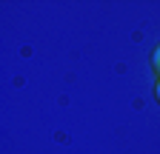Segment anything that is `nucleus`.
Returning a JSON list of instances; mask_svg holds the SVG:
<instances>
[{
	"mask_svg": "<svg viewBox=\"0 0 160 154\" xmlns=\"http://www.w3.org/2000/svg\"><path fill=\"white\" fill-rule=\"evenodd\" d=\"M152 69H154L157 80H160V46H154V51H152Z\"/></svg>",
	"mask_w": 160,
	"mask_h": 154,
	"instance_id": "1",
	"label": "nucleus"
},
{
	"mask_svg": "<svg viewBox=\"0 0 160 154\" xmlns=\"http://www.w3.org/2000/svg\"><path fill=\"white\" fill-rule=\"evenodd\" d=\"M154 100H157V103H160V80H157V83H154Z\"/></svg>",
	"mask_w": 160,
	"mask_h": 154,
	"instance_id": "2",
	"label": "nucleus"
}]
</instances>
